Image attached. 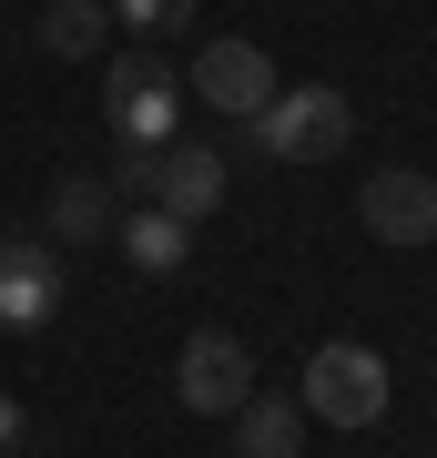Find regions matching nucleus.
I'll list each match as a JSON object with an SVG mask.
<instances>
[{"instance_id": "1", "label": "nucleus", "mask_w": 437, "mask_h": 458, "mask_svg": "<svg viewBox=\"0 0 437 458\" xmlns=\"http://www.w3.org/2000/svg\"><path fill=\"white\" fill-rule=\"evenodd\" d=\"M244 132H255L265 164H325V153H346V132H357V102L336 82H285Z\"/></svg>"}, {"instance_id": "2", "label": "nucleus", "mask_w": 437, "mask_h": 458, "mask_svg": "<svg viewBox=\"0 0 437 458\" xmlns=\"http://www.w3.org/2000/svg\"><path fill=\"white\" fill-rule=\"evenodd\" d=\"M295 408L325 418V428H376L387 418V357L357 336H325L306 357V377H295Z\"/></svg>"}, {"instance_id": "3", "label": "nucleus", "mask_w": 437, "mask_h": 458, "mask_svg": "<svg viewBox=\"0 0 437 458\" xmlns=\"http://www.w3.org/2000/svg\"><path fill=\"white\" fill-rule=\"evenodd\" d=\"M102 123H113V143H143V153L183 132V82L163 72V51H122L102 72Z\"/></svg>"}, {"instance_id": "4", "label": "nucleus", "mask_w": 437, "mask_h": 458, "mask_svg": "<svg viewBox=\"0 0 437 458\" xmlns=\"http://www.w3.org/2000/svg\"><path fill=\"white\" fill-rule=\"evenodd\" d=\"M71 306V255L51 234H0V336H41Z\"/></svg>"}, {"instance_id": "5", "label": "nucleus", "mask_w": 437, "mask_h": 458, "mask_svg": "<svg viewBox=\"0 0 437 458\" xmlns=\"http://www.w3.org/2000/svg\"><path fill=\"white\" fill-rule=\"evenodd\" d=\"M173 397L194 418H234L244 397H255V346H244L234 327H194L183 357H173Z\"/></svg>"}, {"instance_id": "6", "label": "nucleus", "mask_w": 437, "mask_h": 458, "mask_svg": "<svg viewBox=\"0 0 437 458\" xmlns=\"http://www.w3.org/2000/svg\"><path fill=\"white\" fill-rule=\"evenodd\" d=\"M357 225L376 234V245H437V174L376 164V174L357 183Z\"/></svg>"}, {"instance_id": "7", "label": "nucleus", "mask_w": 437, "mask_h": 458, "mask_svg": "<svg viewBox=\"0 0 437 458\" xmlns=\"http://www.w3.org/2000/svg\"><path fill=\"white\" fill-rule=\"evenodd\" d=\"M194 92H204L224 123H255L285 82H275V51H265V41H204V51H194Z\"/></svg>"}, {"instance_id": "8", "label": "nucleus", "mask_w": 437, "mask_h": 458, "mask_svg": "<svg viewBox=\"0 0 437 458\" xmlns=\"http://www.w3.org/2000/svg\"><path fill=\"white\" fill-rule=\"evenodd\" d=\"M153 204L173 214V225H204V214L224 204V153H214V143H183V132H173V143L153 153Z\"/></svg>"}, {"instance_id": "9", "label": "nucleus", "mask_w": 437, "mask_h": 458, "mask_svg": "<svg viewBox=\"0 0 437 458\" xmlns=\"http://www.w3.org/2000/svg\"><path fill=\"white\" fill-rule=\"evenodd\" d=\"M113 225H122V204H113V183H102V174H62V183H51V245H113Z\"/></svg>"}, {"instance_id": "10", "label": "nucleus", "mask_w": 437, "mask_h": 458, "mask_svg": "<svg viewBox=\"0 0 437 458\" xmlns=\"http://www.w3.org/2000/svg\"><path fill=\"white\" fill-rule=\"evenodd\" d=\"M113 245L132 276H183V255H194V225H173L163 204H132L122 225H113Z\"/></svg>"}, {"instance_id": "11", "label": "nucleus", "mask_w": 437, "mask_h": 458, "mask_svg": "<svg viewBox=\"0 0 437 458\" xmlns=\"http://www.w3.org/2000/svg\"><path fill=\"white\" fill-rule=\"evenodd\" d=\"M234 458H306V408L255 387V397L234 408Z\"/></svg>"}, {"instance_id": "12", "label": "nucleus", "mask_w": 437, "mask_h": 458, "mask_svg": "<svg viewBox=\"0 0 437 458\" xmlns=\"http://www.w3.org/2000/svg\"><path fill=\"white\" fill-rule=\"evenodd\" d=\"M41 51L51 62H102V41H113V0H41Z\"/></svg>"}, {"instance_id": "13", "label": "nucleus", "mask_w": 437, "mask_h": 458, "mask_svg": "<svg viewBox=\"0 0 437 458\" xmlns=\"http://www.w3.org/2000/svg\"><path fill=\"white\" fill-rule=\"evenodd\" d=\"M113 21L143 31V41H163V31H194V0H113Z\"/></svg>"}, {"instance_id": "14", "label": "nucleus", "mask_w": 437, "mask_h": 458, "mask_svg": "<svg viewBox=\"0 0 437 458\" xmlns=\"http://www.w3.org/2000/svg\"><path fill=\"white\" fill-rule=\"evenodd\" d=\"M102 183H113V204H153V153H143V143H122Z\"/></svg>"}, {"instance_id": "15", "label": "nucleus", "mask_w": 437, "mask_h": 458, "mask_svg": "<svg viewBox=\"0 0 437 458\" xmlns=\"http://www.w3.org/2000/svg\"><path fill=\"white\" fill-rule=\"evenodd\" d=\"M21 438H31V418H21V397H0V458H21Z\"/></svg>"}]
</instances>
